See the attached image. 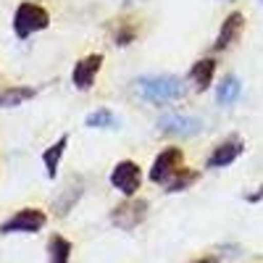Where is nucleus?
I'll use <instances>...</instances> for the list:
<instances>
[{
  "instance_id": "nucleus-9",
  "label": "nucleus",
  "mask_w": 263,
  "mask_h": 263,
  "mask_svg": "<svg viewBox=\"0 0 263 263\" xmlns=\"http://www.w3.org/2000/svg\"><path fill=\"white\" fill-rule=\"evenodd\" d=\"M242 27H245V16L239 13V11L229 13V16L224 18L221 29H218V34H216L213 50H227L232 42H237V37H239V32H242Z\"/></svg>"
},
{
  "instance_id": "nucleus-4",
  "label": "nucleus",
  "mask_w": 263,
  "mask_h": 263,
  "mask_svg": "<svg viewBox=\"0 0 263 263\" xmlns=\"http://www.w3.org/2000/svg\"><path fill=\"white\" fill-rule=\"evenodd\" d=\"M48 224V216L45 211H40V208H21L16 211L8 221L0 224V234H34L40 232L42 227Z\"/></svg>"
},
{
  "instance_id": "nucleus-7",
  "label": "nucleus",
  "mask_w": 263,
  "mask_h": 263,
  "mask_svg": "<svg viewBox=\"0 0 263 263\" xmlns=\"http://www.w3.org/2000/svg\"><path fill=\"white\" fill-rule=\"evenodd\" d=\"M100 66H103V55L100 53H90V55H84L77 61L74 66V71H71V82L77 90H90V87L95 84V77L100 71Z\"/></svg>"
},
{
  "instance_id": "nucleus-16",
  "label": "nucleus",
  "mask_w": 263,
  "mask_h": 263,
  "mask_svg": "<svg viewBox=\"0 0 263 263\" xmlns=\"http://www.w3.org/2000/svg\"><path fill=\"white\" fill-rule=\"evenodd\" d=\"M84 124L90 129H108V126H116V116L108 111V108H98V111H92L84 119Z\"/></svg>"
},
{
  "instance_id": "nucleus-5",
  "label": "nucleus",
  "mask_w": 263,
  "mask_h": 263,
  "mask_svg": "<svg viewBox=\"0 0 263 263\" xmlns=\"http://www.w3.org/2000/svg\"><path fill=\"white\" fill-rule=\"evenodd\" d=\"M182 150L179 147H166L163 153H158V158L153 161V168H150V182L156 184H168L174 179V174H179L184 166H182Z\"/></svg>"
},
{
  "instance_id": "nucleus-8",
  "label": "nucleus",
  "mask_w": 263,
  "mask_h": 263,
  "mask_svg": "<svg viewBox=\"0 0 263 263\" xmlns=\"http://www.w3.org/2000/svg\"><path fill=\"white\" fill-rule=\"evenodd\" d=\"M158 129L163 135H174V137H192L200 132V121L184 114H166L158 119Z\"/></svg>"
},
{
  "instance_id": "nucleus-17",
  "label": "nucleus",
  "mask_w": 263,
  "mask_h": 263,
  "mask_svg": "<svg viewBox=\"0 0 263 263\" xmlns=\"http://www.w3.org/2000/svg\"><path fill=\"white\" fill-rule=\"evenodd\" d=\"M195 179H197V174H195V171L182 168L179 174H174V179L166 184V192H182V190H184V187H190Z\"/></svg>"
},
{
  "instance_id": "nucleus-14",
  "label": "nucleus",
  "mask_w": 263,
  "mask_h": 263,
  "mask_svg": "<svg viewBox=\"0 0 263 263\" xmlns=\"http://www.w3.org/2000/svg\"><path fill=\"white\" fill-rule=\"evenodd\" d=\"M71 260V242L61 234H53L48 242V263H69Z\"/></svg>"
},
{
  "instance_id": "nucleus-10",
  "label": "nucleus",
  "mask_w": 263,
  "mask_h": 263,
  "mask_svg": "<svg viewBox=\"0 0 263 263\" xmlns=\"http://www.w3.org/2000/svg\"><path fill=\"white\" fill-rule=\"evenodd\" d=\"M242 153V140L239 137H229L227 142H221L218 147H213V153L205 161V168H221L229 166L232 161H237V156Z\"/></svg>"
},
{
  "instance_id": "nucleus-13",
  "label": "nucleus",
  "mask_w": 263,
  "mask_h": 263,
  "mask_svg": "<svg viewBox=\"0 0 263 263\" xmlns=\"http://www.w3.org/2000/svg\"><path fill=\"white\" fill-rule=\"evenodd\" d=\"M37 95L34 87H0V108H16Z\"/></svg>"
},
{
  "instance_id": "nucleus-12",
  "label": "nucleus",
  "mask_w": 263,
  "mask_h": 263,
  "mask_svg": "<svg viewBox=\"0 0 263 263\" xmlns=\"http://www.w3.org/2000/svg\"><path fill=\"white\" fill-rule=\"evenodd\" d=\"M213 74H216V61L213 58H203L197 61L192 69H190V79L197 84V92H205L211 82H213Z\"/></svg>"
},
{
  "instance_id": "nucleus-3",
  "label": "nucleus",
  "mask_w": 263,
  "mask_h": 263,
  "mask_svg": "<svg viewBox=\"0 0 263 263\" xmlns=\"http://www.w3.org/2000/svg\"><path fill=\"white\" fill-rule=\"evenodd\" d=\"M145 218H147V200H142V197H126L124 203H119V205L111 211L114 227H119V229H124V232L137 229Z\"/></svg>"
},
{
  "instance_id": "nucleus-6",
  "label": "nucleus",
  "mask_w": 263,
  "mask_h": 263,
  "mask_svg": "<svg viewBox=\"0 0 263 263\" xmlns=\"http://www.w3.org/2000/svg\"><path fill=\"white\" fill-rule=\"evenodd\" d=\"M111 184H114L119 192H124L126 197H135V192H137L140 184H142V171H140V166H137L135 161H119L116 168L111 171Z\"/></svg>"
},
{
  "instance_id": "nucleus-11",
  "label": "nucleus",
  "mask_w": 263,
  "mask_h": 263,
  "mask_svg": "<svg viewBox=\"0 0 263 263\" xmlns=\"http://www.w3.org/2000/svg\"><path fill=\"white\" fill-rule=\"evenodd\" d=\"M66 145H69V135H61L45 153H42V163H45L48 179H55V177H58V163H61L63 153H66Z\"/></svg>"
},
{
  "instance_id": "nucleus-15",
  "label": "nucleus",
  "mask_w": 263,
  "mask_h": 263,
  "mask_svg": "<svg viewBox=\"0 0 263 263\" xmlns=\"http://www.w3.org/2000/svg\"><path fill=\"white\" fill-rule=\"evenodd\" d=\"M239 98V79L234 77V74H227L224 79H221V84L216 87V100L221 103V105H229V103H234Z\"/></svg>"
},
{
  "instance_id": "nucleus-2",
  "label": "nucleus",
  "mask_w": 263,
  "mask_h": 263,
  "mask_svg": "<svg viewBox=\"0 0 263 263\" xmlns=\"http://www.w3.org/2000/svg\"><path fill=\"white\" fill-rule=\"evenodd\" d=\"M48 27H50V13L37 3L24 0V3H18V8L13 11V34L18 40H27L34 32H42Z\"/></svg>"
},
{
  "instance_id": "nucleus-19",
  "label": "nucleus",
  "mask_w": 263,
  "mask_h": 263,
  "mask_svg": "<svg viewBox=\"0 0 263 263\" xmlns=\"http://www.w3.org/2000/svg\"><path fill=\"white\" fill-rule=\"evenodd\" d=\"M245 200H248V203H260V200H263V184L258 187V192H250Z\"/></svg>"
},
{
  "instance_id": "nucleus-1",
  "label": "nucleus",
  "mask_w": 263,
  "mask_h": 263,
  "mask_svg": "<svg viewBox=\"0 0 263 263\" xmlns=\"http://www.w3.org/2000/svg\"><path fill=\"white\" fill-rule=\"evenodd\" d=\"M135 92L147 103H174L184 98V82L179 77H140L135 82Z\"/></svg>"
},
{
  "instance_id": "nucleus-18",
  "label": "nucleus",
  "mask_w": 263,
  "mask_h": 263,
  "mask_svg": "<svg viewBox=\"0 0 263 263\" xmlns=\"http://www.w3.org/2000/svg\"><path fill=\"white\" fill-rule=\"evenodd\" d=\"M135 37H137V29L129 24V21H124V24L116 29V45H129V42H135Z\"/></svg>"
},
{
  "instance_id": "nucleus-20",
  "label": "nucleus",
  "mask_w": 263,
  "mask_h": 263,
  "mask_svg": "<svg viewBox=\"0 0 263 263\" xmlns=\"http://www.w3.org/2000/svg\"><path fill=\"white\" fill-rule=\"evenodd\" d=\"M195 263H216V258H200V260H195Z\"/></svg>"
}]
</instances>
